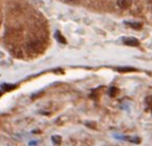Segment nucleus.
Segmentation results:
<instances>
[{"label": "nucleus", "instance_id": "nucleus-1", "mask_svg": "<svg viewBox=\"0 0 152 146\" xmlns=\"http://www.w3.org/2000/svg\"><path fill=\"white\" fill-rule=\"evenodd\" d=\"M28 47L31 52H36V51L41 50V43L39 41H31L28 44Z\"/></svg>", "mask_w": 152, "mask_h": 146}, {"label": "nucleus", "instance_id": "nucleus-2", "mask_svg": "<svg viewBox=\"0 0 152 146\" xmlns=\"http://www.w3.org/2000/svg\"><path fill=\"white\" fill-rule=\"evenodd\" d=\"M132 4V1L131 0H117V5H118L121 9H126L128 7H131Z\"/></svg>", "mask_w": 152, "mask_h": 146}, {"label": "nucleus", "instance_id": "nucleus-3", "mask_svg": "<svg viewBox=\"0 0 152 146\" xmlns=\"http://www.w3.org/2000/svg\"><path fill=\"white\" fill-rule=\"evenodd\" d=\"M124 43L126 45H130V46H136L140 42L135 38H126V39H124Z\"/></svg>", "mask_w": 152, "mask_h": 146}, {"label": "nucleus", "instance_id": "nucleus-4", "mask_svg": "<svg viewBox=\"0 0 152 146\" xmlns=\"http://www.w3.org/2000/svg\"><path fill=\"white\" fill-rule=\"evenodd\" d=\"M52 142L56 146H58L60 144V142H61V139H60V137H58V136H54V137H52Z\"/></svg>", "mask_w": 152, "mask_h": 146}, {"label": "nucleus", "instance_id": "nucleus-5", "mask_svg": "<svg viewBox=\"0 0 152 146\" xmlns=\"http://www.w3.org/2000/svg\"><path fill=\"white\" fill-rule=\"evenodd\" d=\"M117 93H118V90H117L116 87H111L110 88V90H109V94H110V96L111 97H115L117 95Z\"/></svg>", "mask_w": 152, "mask_h": 146}, {"label": "nucleus", "instance_id": "nucleus-6", "mask_svg": "<svg viewBox=\"0 0 152 146\" xmlns=\"http://www.w3.org/2000/svg\"><path fill=\"white\" fill-rule=\"evenodd\" d=\"M56 38H57V40L59 41V42H61V43H66V39H64V37H62V35L60 33H58V32H57L56 33Z\"/></svg>", "mask_w": 152, "mask_h": 146}, {"label": "nucleus", "instance_id": "nucleus-7", "mask_svg": "<svg viewBox=\"0 0 152 146\" xmlns=\"http://www.w3.org/2000/svg\"><path fill=\"white\" fill-rule=\"evenodd\" d=\"M2 88L4 90H13V88H15V86L14 85H2Z\"/></svg>", "mask_w": 152, "mask_h": 146}, {"label": "nucleus", "instance_id": "nucleus-8", "mask_svg": "<svg viewBox=\"0 0 152 146\" xmlns=\"http://www.w3.org/2000/svg\"><path fill=\"white\" fill-rule=\"evenodd\" d=\"M129 24H130L133 28H140L142 27V25H140V23H129Z\"/></svg>", "mask_w": 152, "mask_h": 146}, {"label": "nucleus", "instance_id": "nucleus-9", "mask_svg": "<svg viewBox=\"0 0 152 146\" xmlns=\"http://www.w3.org/2000/svg\"><path fill=\"white\" fill-rule=\"evenodd\" d=\"M119 72H132L134 71L133 69H129V67H126V69H118Z\"/></svg>", "mask_w": 152, "mask_h": 146}, {"label": "nucleus", "instance_id": "nucleus-10", "mask_svg": "<svg viewBox=\"0 0 152 146\" xmlns=\"http://www.w3.org/2000/svg\"><path fill=\"white\" fill-rule=\"evenodd\" d=\"M147 1H149V2H152V0H147Z\"/></svg>", "mask_w": 152, "mask_h": 146}]
</instances>
